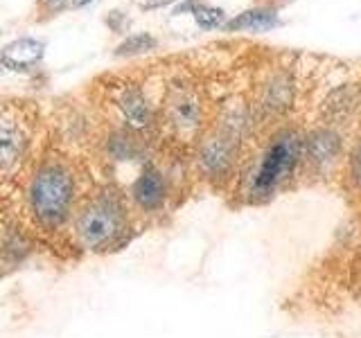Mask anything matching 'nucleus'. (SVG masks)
Returning <instances> with one entry per match:
<instances>
[{
    "mask_svg": "<svg viewBox=\"0 0 361 338\" xmlns=\"http://www.w3.org/2000/svg\"><path fill=\"white\" fill-rule=\"evenodd\" d=\"M113 106L118 108V115L124 129L138 135H149L156 129V111L147 90L138 82H124L113 93Z\"/></svg>",
    "mask_w": 361,
    "mask_h": 338,
    "instance_id": "obj_6",
    "label": "nucleus"
},
{
    "mask_svg": "<svg viewBox=\"0 0 361 338\" xmlns=\"http://www.w3.org/2000/svg\"><path fill=\"white\" fill-rule=\"evenodd\" d=\"M30 253H32V244L27 242V237L23 234L18 228L7 225L5 237H3V264H5V268L9 270L11 266L23 264Z\"/></svg>",
    "mask_w": 361,
    "mask_h": 338,
    "instance_id": "obj_15",
    "label": "nucleus"
},
{
    "mask_svg": "<svg viewBox=\"0 0 361 338\" xmlns=\"http://www.w3.org/2000/svg\"><path fill=\"white\" fill-rule=\"evenodd\" d=\"M305 165V135L296 127L271 133L242 174V196L251 206L274 199Z\"/></svg>",
    "mask_w": 361,
    "mask_h": 338,
    "instance_id": "obj_1",
    "label": "nucleus"
},
{
    "mask_svg": "<svg viewBox=\"0 0 361 338\" xmlns=\"http://www.w3.org/2000/svg\"><path fill=\"white\" fill-rule=\"evenodd\" d=\"M348 178L353 187L357 192H361V140H357V144L353 146L348 158Z\"/></svg>",
    "mask_w": 361,
    "mask_h": 338,
    "instance_id": "obj_18",
    "label": "nucleus"
},
{
    "mask_svg": "<svg viewBox=\"0 0 361 338\" xmlns=\"http://www.w3.org/2000/svg\"><path fill=\"white\" fill-rule=\"evenodd\" d=\"M163 122L180 140H192L201 129L203 104L197 88L185 82H176L167 88L163 97Z\"/></svg>",
    "mask_w": 361,
    "mask_h": 338,
    "instance_id": "obj_5",
    "label": "nucleus"
},
{
    "mask_svg": "<svg viewBox=\"0 0 361 338\" xmlns=\"http://www.w3.org/2000/svg\"><path fill=\"white\" fill-rule=\"evenodd\" d=\"M158 48V39L152 32H135L129 34L127 39H122L116 45V56H138V54H147Z\"/></svg>",
    "mask_w": 361,
    "mask_h": 338,
    "instance_id": "obj_17",
    "label": "nucleus"
},
{
    "mask_svg": "<svg viewBox=\"0 0 361 338\" xmlns=\"http://www.w3.org/2000/svg\"><path fill=\"white\" fill-rule=\"evenodd\" d=\"M244 140H240L231 131L221 129L219 124L210 133H206L197 144V169L199 174L210 180L214 185H221L231 180L237 158H240V146Z\"/></svg>",
    "mask_w": 361,
    "mask_h": 338,
    "instance_id": "obj_4",
    "label": "nucleus"
},
{
    "mask_svg": "<svg viewBox=\"0 0 361 338\" xmlns=\"http://www.w3.org/2000/svg\"><path fill=\"white\" fill-rule=\"evenodd\" d=\"M77 176L63 158L50 156L34 167L25 187L27 212L41 230H59L73 217Z\"/></svg>",
    "mask_w": 361,
    "mask_h": 338,
    "instance_id": "obj_2",
    "label": "nucleus"
},
{
    "mask_svg": "<svg viewBox=\"0 0 361 338\" xmlns=\"http://www.w3.org/2000/svg\"><path fill=\"white\" fill-rule=\"evenodd\" d=\"M129 199L142 214L163 212L169 199V176L156 163L147 161L131 180Z\"/></svg>",
    "mask_w": 361,
    "mask_h": 338,
    "instance_id": "obj_7",
    "label": "nucleus"
},
{
    "mask_svg": "<svg viewBox=\"0 0 361 338\" xmlns=\"http://www.w3.org/2000/svg\"><path fill=\"white\" fill-rule=\"evenodd\" d=\"M343 144V133L332 124L312 129L310 133H305V165H310L316 172H327L338 163Z\"/></svg>",
    "mask_w": 361,
    "mask_h": 338,
    "instance_id": "obj_8",
    "label": "nucleus"
},
{
    "mask_svg": "<svg viewBox=\"0 0 361 338\" xmlns=\"http://www.w3.org/2000/svg\"><path fill=\"white\" fill-rule=\"evenodd\" d=\"M282 25L280 9L274 5H255L240 11L226 23L224 32H271Z\"/></svg>",
    "mask_w": 361,
    "mask_h": 338,
    "instance_id": "obj_13",
    "label": "nucleus"
},
{
    "mask_svg": "<svg viewBox=\"0 0 361 338\" xmlns=\"http://www.w3.org/2000/svg\"><path fill=\"white\" fill-rule=\"evenodd\" d=\"M104 154L113 163H147V144L145 138L129 129H113L104 138Z\"/></svg>",
    "mask_w": 361,
    "mask_h": 338,
    "instance_id": "obj_12",
    "label": "nucleus"
},
{
    "mask_svg": "<svg viewBox=\"0 0 361 338\" xmlns=\"http://www.w3.org/2000/svg\"><path fill=\"white\" fill-rule=\"evenodd\" d=\"M106 25L113 30V32H124L127 30V25H129V18L122 14V11H111V14L106 16Z\"/></svg>",
    "mask_w": 361,
    "mask_h": 338,
    "instance_id": "obj_19",
    "label": "nucleus"
},
{
    "mask_svg": "<svg viewBox=\"0 0 361 338\" xmlns=\"http://www.w3.org/2000/svg\"><path fill=\"white\" fill-rule=\"evenodd\" d=\"M180 0H135V5H138L142 11H154V9H163L167 5H176Z\"/></svg>",
    "mask_w": 361,
    "mask_h": 338,
    "instance_id": "obj_20",
    "label": "nucleus"
},
{
    "mask_svg": "<svg viewBox=\"0 0 361 338\" xmlns=\"http://www.w3.org/2000/svg\"><path fill=\"white\" fill-rule=\"evenodd\" d=\"M45 56V41L34 37H20L3 48V68L9 73L25 75L37 70Z\"/></svg>",
    "mask_w": 361,
    "mask_h": 338,
    "instance_id": "obj_11",
    "label": "nucleus"
},
{
    "mask_svg": "<svg viewBox=\"0 0 361 338\" xmlns=\"http://www.w3.org/2000/svg\"><path fill=\"white\" fill-rule=\"evenodd\" d=\"M293 95H296V82H293L291 70L280 68V70L271 73L262 88H259V97H257L259 118L285 115L293 104Z\"/></svg>",
    "mask_w": 361,
    "mask_h": 338,
    "instance_id": "obj_10",
    "label": "nucleus"
},
{
    "mask_svg": "<svg viewBox=\"0 0 361 338\" xmlns=\"http://www.w3.org/2000/svg\"><path fill=\"white\" fill-rule=\"evenodd\" d=\"M361 93L357 84H338L330 95L323 99V118L327 124H341L350 113H353L359 104Z\"/></svg>",
    "mask_w": 361,
    "mask_h": 338,
    "instance_id": "obj_14",
    "label": "nucleus"
},
{
    "mask_svg": "<svg viewBox=\"0 0 361 338\" xmlns=\"http://www.w3.org/2000/svg\"><path fill=\"white\" fill-rule=\"evenodd\" d=\"M192 18H195L197 27L203 30V32H212V30H224L226 23H228V14H226L224 7H217V5H210L206 3V0H201V3L197 5L195 14H192Z\"/></svg>",
    "mask_w": 361,
    "mask_h": 338,
    "instance_id": "obj_16",
    "label": "nucleus"
},
{
    "mask_svg": "<svg viewBox=\"0 0 361 338\" xmlns=\"http://www.w3.org/2000/svg\"><path fill=\"white\" fill-rule=\"evenodd\" d=\"M90 3H93V0H73V7H86Z\"/></svg>",
    "mask_w": 361,
    "mask_h": 338,
    "instance_id": "obj_22",
    "label": "nucleus"
},
{
    "mask_svg": "<svg viewBox=\"0 0 361 338\" xmlns=\"http://www.w3.org/2000/svg\"><path fill=\"white\" fill-rule=\"evenodd\" d=\"M27 149H30V133L23 127V122L14 118V113L5 106L3 120H0V167H3V174L7 178L25 161Z\"/></svg>",
    "mask_w": 361,
    "mask_h": 338,
    "instance_id": "obj_9",
    "label": "nucleus"
},
{
    "mask_svg": "<svg viewBox=\"0 0 361 338\" xmlns=\"http://www.w3.org/2000/svg\"><path fill=\"white\" fill-rule=\"evenodd\" d=\"M73 230L82 248L106 253L127 242L129 210L120 192L113 187L97 189L75 210Z\"/></svg>",
    "mask_w": 361,
    "mask_h": 338,
    "instance_id": "obj_3",
    "label": "nucleus"
},
{
    "mask_svg": "<svg viewBox=\"0 0 361 338\" xmlns=\"http://www.w3.org/2000/svg\"><path fill=\"white\" fill-rule=\"evenodd\" d=\"M41 7H45L48 11H59L66 5H73V0H39Z\"/></svg>",
    "mask_w": 361,
    "mask_h": 338,
    "instance_id": "obj_21",
    "label": "nucleus"
}]
</instances>
